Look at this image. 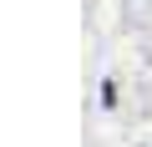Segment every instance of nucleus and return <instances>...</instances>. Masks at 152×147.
I'll return each instance as SVG.
<instances>
[]
</instances>
